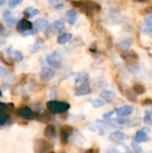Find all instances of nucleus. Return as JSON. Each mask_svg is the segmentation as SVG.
<instances>
[{
	"label": "nucleus",
	"mask_w": 152,
	"mask_h": 153,
	"mask_svg": "<svg viewBox=\"0 0 152 153\" xmlns=\"http://www.w3.org/2000/svg\"><path fill=\"white\" fill-rule=\"evenodd\" d=\"M47 110L50 111L52 114H63L65 113L70 108V105L67 102L63 101H56V100H50L47 102Z\"/></svg>",
	"instance_id": "nucleus-1"
},
{
	"label": "nucleus",
	"mask_w": 152,
	"mask_h": 153,
	"mask_svg": "<svg viewBox=\"0 0 152 153\" xmlns=\"http://www.w3.org/2000/svg\"><path fill=\"white\" fill-rule=\"evenodd\" d=\"M73 128L69 126V125H65V126H63L61 128H60V131H59V135H60V141L61 143L65 145L68 143L70 138L73 136Z\"/></svg>",
	"instance_id": "nucleus-2"
},
{
	"label": "nucleus",
	"mask_w": 152,
	"mask_h": 153,
	"mask_svg": "<svg viewBox=\"0 0 152 153\" xmlns=\"http://www.w3.org/2000/svg\"><path fill=\"white\" fill-rule=\"evenodd\" d=\"M52 148V144L49 141L44 139H38L34 143L35 153H45Z\"/></svg>",
	"instance_id": "nucleus-3"
},
{
	"label": "nucleus",
	"mask_w": 152,
	"mask_h": 153,
	"mask_svg": "<svg viewBox=\"0 0 152 153\" xmlns=\"http://www.w3.org/2000/svg\"><path fill=\"white\" fill-rule=\"evenodd\" d=\"M47 62L52 68H55V69H60L62 67V64H63L62 57L57 52L48 55L47 56Z\"/></svg>",
	"instance_id": "nucleus-4"
},
{
	"label": "nucleus",
	"mask_w": 152,
	"mask_h": 153,
	"mask_svg": "<svg viewBox=\"0 0 152 153\" xmlns=\"http://www.w3.org/2000/svg\"><path fill=\"white\" fill-rule=\"evenodd\" d=\"M55 74H56V72L52 67L43 66L40 70L39 76H40V80L42 82H48L55 76Z\"/></svg>",
	"instance_id": "nucleus-5"
},
{
	"label": "nucleus",
	"mask_w": 152,
	"mask_h": 153,
	"mask_svg": "<svg viewBox=\"0 0 152 153\" xmlns=\"http://www.w3.org/2000/svg\"><path fill=\"white\" fill-rule=\"evenodd\" d=\"M126 139H127V135L121 131L113 132L108 136V140L112 143H120L125 141Z\"/></svg>",
	"instance_id": "nucleus-6"
},
{
	"label": "nucleus",
	"mask_w": 152,
	"mask_h": 153,
	"mask_svg": "<svg viewBox=\"0 0 152 153\" xmlns=\"http://www.w3.org/2000/svg\"><path fill=\"white\" fill-rule=\"evenodd\" d=\"M148 133H149V129H146V128H143L142 130L138 131L133 137L134 142L136 143H142L149 142L150 138L148 136Z\"/></svg>",
	"instance_id": "nucleus-7"
},
{
	"label": "nucleus",
	"mask_w": 152,
	"mask_h": 153,
	"mask_svg": "<svg viewBox=\"0 0 152 153\" xmlns=\"http://www.w3.org/2000/svg\"><path fill=\"white\" fill-rule=\"evenodd\" d=\"M122 58H124L129 65H135L138 60V55L133 50H125L122 54Z\"/></svg>",
	"instance_id": "nucleus-8"
},
{
	"label": "nucleus",
	"mask_w": 152,
	"mask_h": 153,
	"mask_svg": "<svg viewBox=\"0 0 152 153\" xmlns=\"http://www.w3.org/2000/svg\"><path fill=\"white\" fill-rule=\"evenodd\" d=\"M90 92H91V88L88 83L76 85V88H75V91H74V94L77 97L84 96V95L90 94Z\"/></svg>",
	"instance_id": "nucleus-9"
},
{
	"label": "nucleus",
	"mask_w": 152,
	"mask_h": 153,
	"mask_svg": "<svg viewBox=\"0 0 152 153\" xmlns=\"http://www.w3.org/2000/svg\"><path fill=\"white\" fill-rule=\"evenodd\" d=\"M17 115L25 119H33L36 116H38V115H35V113L28 107H23V108H19L17 111Z\"/></svg>",
	"instance_id": "nucleus-10"
},
{
	"label": "nucleus",
	"mask_w": 152,
	"mask_h": 153,
	"mask_svg": "<svg viewBox=\"0 0 152 153\" xmlns=\"http://www.w3.org/2000/svg\"><path fill=\"white\" fill-rule=\"evenodd\" d=\"M133 105H124L116 109V114L118 117H126L133 113Z\"/></svg>",
	"instance_id": "nucleus-11"
},
{
	"label": "nucleus",
	"mask_w": 152,
	"mask_h": 153,
	"mask_svg": "<svg viewBox=\"0 0 152 153\" xmlns=\"http://www.w3.org/2000/svg\"><path fill=\"white\" fill-rule=\"evenodd\" d=\"M31 29H32V23L26 19H22L17 23V30L19 32L23 33L25 31L31 30Z\"/></svg>",
	"instance_id": "nucleus-12"
},
{
	"label": "nucleus",
	"mask_w": 152,
	"mask_h": 153,
	"mask_svg": "<svg viewBox=\"0 0 152 153\" xmlns=\"http://www.w3.org/2000/svg\"><path fill=\"white\" fill-rule=\"evenodd\" d=\"M3 17H4V22H5V24H6L8 27H10V28L13 27V26L16 24V22H17V19H16L15 17H13V16L12 15V13H11L8 10H5V11L4 12Z\"/></svg>",
	"instance_id": "nucleus-13"
},
{
	"label": "nucleus",
	"mask_w": 152,
	"mask_h": 153,
	"mask_svg": "<svg viewBox=\"0 0 152 153\" xmlns=\"http://www.w3.org/2000/svg\"><path fill=\"white\" fill-rule=\"evenodd\" d=\"M7 108H8V105L0 103V126H4L9 119V115L5 112Z\"/></svg>",
	"instance_id": "nucleus-14"
},
{
	"label": "nucleus",
	"mask_w": 152,
	"mask_h": 153,
	"mask_svg": "<svg viewBox=\"0 0 152 153\" xmlns=\"http://www.w3.org/2000/svg\"><path fill=\"white\" fill-rule=\"evenodd\" d=\"M100 98L104 101H106L108 103H111V102H113V100L116 98V93L112 91L105 90V91L100 92Z\"/></svg>",
	"instance_id": "nucleus-15"
},
{
	"label": "nucleus",
	"mask_w": 152,
	"mask_h": 153,
	"mask_svg": "<svg viewBox=\"0 0 152 153\" xmlns=\"http://www.w3.org/2000/svg\"><path fill=\"white\" fill-rule=\"evenodd\" d=\"M56 129L53 125H47L44 130V135L48 139H53L56 136Z\"/></svg>",
	"instance_id": "nucleus-16"
},
{
	"label": "nucleus",
	"mask_w": 152,
	"mask_h": 153,
	"mask_svg": "<svg viewBox=\"0 0 152 153\" xmlns=\"http://www.w3.org/2000/svg\"><path fill=\"white\" fill-rule=\"evenodd\" d=\"M35 29H37V30H45L47 27H48V21L46 20V19H38L35 23Z\"/></svg>",
	"instance_id": "nucleus-17"
},
{
	"label": "nucleus",
	"mask_w": 152,
	"mask_h": 153,
	"mask_svg": "<svg viewBox=\"0 0 152 153\" xmlns=\"http://www.w3.org/2000/svg\"><path fill=\"white\" fill-rule=\"evenodd\" d=\"M66 18H67V21L70 24L73 25L76 21H77V18H78V13L74 10V9H71L67 12L66 13Z\"/></svg>",
	"instance_id": "nucleus-18"
},
{
	"label": "nucleus",
	"mask_w": 152,
	"mask_h": 153,
	"mask_svg": "<svg viewBox=\"0 0 152 153\" xmlns=\"http://www.w3.org/2000/svg\"><path fill=\"white\" fill-rule=\"evenodd\" d=\"M89 81V74L86 73H82V74H78L75 77V84L76 85H80V84H83V83H87Z\"/></svg>",
	"instance_id": "nucleus-19"
},
{
	"label": "nucleus",
	"mask_w": 152,
	"mask_h": 153,
	"mask_svg": "<svg viewBox=\"0 0 152 153\" xmlns=\"http://www.w3.org/2000/svg\"><path fill=\"white\" fill-rule=\"evenodd\" d=\"M23 13L26 16H28L29 18H34L37 15H39V11L38 9H36V8H33V7H27L26 9H24Z\"/></svg>",
	"instance_id": "nucleus-20"
},
{
	"label": "nucleus",
	"mask_w": 152,
	"mask_h": 153,
	"mask_svg": "<svg viewBox=\"0 0 152 153\" xmlns=\"http://www.w3.org/2000/svg\"><path fill=\"white\" fill-rule=\"evenodd\" d=\"M53 27H54V30L56 32H62L63 30H65V24L63 20H56L54 24H53Z\"/></svg>",
	"instance_id": "nucleus-21"
},
{
	"label": "nucleus",
	"mask_w": 152,
	"mask_h": 153,
	"mask_svg": "<svg viewBox=\"0 0 152 153\" xmlns=\"http://www.w3.org/2000/svg\"><path fill=\"white\" fill-rule=\"evenodd\" d=\"M72 38H73V35L71 33H64L57 38V43L61 44V45L65 44V43L69 42Z\"/></svg>",
	"instance_id": "nucleus-22"
},
{
	"label": "nucleus",
	"mask_w": 152,
	"mask_h": 153,
	"mask_svg": "<svg viewBox=\"0 0 152 153\" xmlns=\"http://www.w3.org/2000/svg\"><path fill=\"white\" fill-rule=\"evenodd\" d=\"M8 52H9V51H8ZM9 54H10L11 58H12L13 61H15V62H21V61L23 59V55H22V53L21 51H19V50H13V51H12V52H9Z\"/></svg>",
	"instance_id": "nucleus-23"
},
{
	"label": "nucleus",
	"mask_w": 152,
	"mask_h": 153,
	"mask_svg": "<svg viewBox=\"0 0 152 153\" xmlns=\"http://www.w3.org/2000/svg\"><path fill=\"white\" fill-rule=\"evenodd\" d=\"M131 45H132V43H131L130 40H128V39H123V40H121L120 42L117 43V48L120 50L125 51V50H128L129 49V48L131 47Z\"/></svg>",
	"instance_id": "nucleus-24"
},
{
	"label": "nucleus",
	"mask_w": 152,
	"mask_h": 153,
	"mask_svg": "<svg viewBox=\"0 0 152 153\" xmlns=\"http://www.w3.org/2000/svg\"><path fill=\"white\" fill-rule=\"evenodd\" d=\"M133 90L137 95H142L145 92V87L141 83H135L133 85Z\"/></svg>",
	"instance_id": "nucleus-25"
},
{
	"label": "nucleus",
	"mask_w": 152,
	"mask_h": 153,
	"mask_svg": "<svg viewBox=\"0 0 152 153\" xmlns=\"http://www.w3.org/2000/svg\"><path fill=\"white\" fill-rule=\"evenodd\" d=\"M141 31L143 34H152V26L147 22H143L141 26Z\"/></svg>",
	"instance_id": "nucleus-26"
},
{
	"label": "nucleus",
	"mask_w": 152,
	"mask_h": 153,
	"mask_svg": "<svg viewBox=\"0 0 152 153\" xmlns=\"http://www.w3.org/2000/svg\"><path fill=\"white\" fill-rule=\"evenodd\" d=\"M48 4L54 8H60L64 5L65 0H48Z\"/></svg>",
	"instance_id": "nucleus-27"
},
{
	"label": "nucleus",
	"mask_w": 152,
	"mask_h": 153,
	"mask_svg": "<svg viewBox=\"0 0 152 153\" xmlns=\"http://www.w3.org/2000/svg\"><path fill=\"white\" fill-rule=\"evenodd\" d=\"M90 102H91V105L96 108H101L105 105V101L102 99H94V100H91Z\"/></svg>",
	"instance_id": "nucleus-28"
},
{
	"label": "nucleus",
	"mask_w": 152,
	"mask_h": 153,
	"mask_svg": "<svg viewBox=\"0 0 152 153\" xmlns=\"http://www.w3.org/2000/svg\"><path fill=\"white\" fill-rule=\"evenodd\" d=\"M127 99L131 101H136V93L133 91V90H127L125 93Z\"/></svg>",
	"instance_id": "nucleus-29"
},
{
	"label": "nucleus",
	"mask_w": 152,
	"mask_h": 153,
	"mask_svg": "<svg viewBox=\"0 0 152 153\" xmlns=\"http://www.w3.org/2000/svg\"><path fill=\"white\" fill-rule=\"evenodd\" d=\"M151 113H150L149 111H146L144 117H143V122L147 125V126H151L152 125V117Z\"/></svg>",
	"instance_id": "nucleus-30"
},
{
	"label": "nucleus",
	"mask_w": 152,
	"mask_h": 153,
	"mask_svg": "<svg viewBox=\"0 0 152 153\" xmlns=\"http://www.w3.org/2000/svg\"><path fill=\"white\" fill-rule=\"evenodd\" d=\"M22 2H23V0H8L7 4H8V6H9L10 8H14V7H16L17 5L21 4Z\"/></svg>",
	"instance_id": "nucleus-31"
},
{
	"label": "nucleus",
	"mask_w": 152,
	"mask_h": 153,
	"mask_svg": "<svg viewBox=\"0 0 152 153\" xmlns=\"http://www.w3.org/2000/svg\"><path fill=\"white\" fill-rule=\"evenodd\" d=\"M99 128H100V126H98V125L90 124V126H89V129H90L91 132H96V131L99 130Z\"/></svg>",
	"instance_id": "nucleus-32"
},
{
	"label": "nucleus",
	"mask_w": 152,
	"mask_h": 153,
	"mask_svg": "<svg viewBox=\"0 0 152 153\" xmlns=\"http://www.w3.org/2000/svg\"><path fill=\"white\" fill-rule=\"evenodd\" d=\"M35 33H37V29H33V28H32L31 30L23 32L22 35H23L24 37H26V36H29V35H33V34H35Z\"/></svg>",
	"instance_id": "nucleus-33"
},
{
	"label": "nucleus",
	"mask_w": 152,
	"mask_h": 153,
	"mask_svg": "<svg viewBox=\"0 0 152 153\" xmlns=\"http://www.w3.org/2000/svg\"><path fill=\"white\" fill-rule=\"evenodd\" d=\"M115 114V111H109V112H108V113H105L104 115H103V118L105 119V120H108V119H110L111 117H112V116Z\"/></svg>",
	"instance_id": "nucleus-34"
},
{
	"label": "nucleus",
	"mask_w": 152,
	"mask_h": 153,
	"mask_svg": "<svg viewBox=\"0 0 152 153\" xmlns=\"http://www.w3.org/2000/svg\"><path fill=\"white\" fill-rule=\"evenodd\" d=\"M6 75H7V70L4 67L0 65V77L3 78V77H5Z\"/></svg>",
	"instance_id": "nucleus-35"
},
{
	"label": "nucleus",
	"mask_w": 152,
	"mask_h": 153,
	"mask_svg": "<svg viewBox=\"0 0 152 153\" xmlns=\"http://www.w3.org/2000/svg\"><path fill=\"white\" fill-rule=\"evenodd\" d=\"M49 96H50L51 99H55V98H56V90H55L54 88L50 90V91H49Z\"/></svg>",
	"instance_id": "nucleus-36"
},
{
	"label": "nucleus",
	"mask_w": 152,
	"mask_h": 153,
	"mask_svg": "<svg viewBox=\"0 0 152 153\" xmlns=\"http://www.w3.org/2000/svg\"><path fill=\"white\" fill-rule=\"evenodd\" d=\"M145 22H147L148 24L152 26V13H151L149 16H147V18L145 19Z\"/></svg>",
	"instance_id": "nucleus-37"
},
{
	"label": "nucleus",
	"mask_w": 152,
	"mask_h": 153,
	"mask_svg": "<svg viewBox=\"0 0 152 153\" xmlns=\"http://www.w3.org/2000/svg\"><path fill=\"white\" fill-rule=\"evenodd\" d=\"M107 153H120V152L117 149H116V148H111V149L108 150Z\"/></svg>",
	"instance_id": "nucleus-38"
},
{
	"label": "nucleus",
	"mask_w": 152,
	"mask_h": 153,
	"mask_svg": "<svg viewBox=\"0 0 152 153\" xmlns=\"http://www.w3.org/2000/svg\"><path fill=\"white\" fill-rule=\"evenodd\" d=\"M152 100H146L144 101H142V105H148V104H151Z\"/></svg>",
	"instance_id": "nucleus-39"
},
{
	"label": "nucleus",
	"mask_w": 152,
	"mask_h": 153,
	"mask_svg": "<svg viewBox=\"0 0 152 153\" xmlns=\"http://www.w3.org/2000/svg\"><path fill=\"white\" fill-rule=\"evenodd\" d=\"M133 2H137V3H146L149 2L150 0H133Z\"/></svg>",
	"instance_id": "nucleus-40"
},
{
	"label": "nucleus",
	"mask_w": 152,
	"mask_h": 153,
	"mask_svg": "<svg viewBox=\"0 0 152 153\" xmlns=\"http://www.w3.org/2000/svg\"><path fill=\"white\" fill-rule=\"evenodd\" d=\"M85 153H94V150H93V149H88V150L85 152Z\"/></svg>",
	"instance_id": "nucleus-41"
},
{
	"label": "nucleus",
	"mask_w": 152,
	"mask_h": 153,
	"mask_svg": "<svg viewBox=\"0 0 152 153\" xmlns=\"http://www.w3.org/2000/svg\"><path fill=\"white\" fill-rule=\"evenodd\" d=\"M4 26H3V24L0 22V33L2 32V31H4Z\"/></svg>",
	"instance_id": "nucleus-42"
},
{
	"label": "nucleus",
	"mask_w": 152,
	"mask_h": 153,
	"mask_svg": "<svg viewBox=\"0 0 152 153\" xmlns=\"http://www.w3.org/2000/svg\"><path fill=\"white\" fill-rule=\"evenodd\" d=\"M4 1H5V0H0V5L3 4L4 3Z\"/></svg>",
	"instance_id": "nucleus-43"
},
{
	"label": "nucleus",
	"mask_w": 152,
	"mask_h": 153,
	"mask_svg": "<svg viewBox=\"0 0 152 153\" xmlns=\"http://www.w3.org/2000/svg\"><path fill=\"white\" fill-rule=\"evenodd\" d=\"M1 95H2V92L0 91V97H1Z\"/></svg>",
	"instance_id": "nucleus-44"
},
{
	"label": "nucleus",
	"mask_w": 152,
	"mask_h": 153,
	"mask_svg": "<svg viewBox=\"0 0 152 153\" xmlns=\"http://www.w3.org/2000/svg\"><path fill=\"white\" fill-rule=\"evenodd\" d=\"M48 153H55V152H48Z\"/></svg>",
	"instance_id": "nucleus-45"
},
{
	"label": "nucleus",
	"mask_w": 152,
	"mask_h": 153,
	"mask_svg": "<svg viewBox=\"0 0 152 153\" xmlns=\"http://www.w3.org/2000/svg\"><path fill=\"white\" fill-rule=\"evenodd\" d=\"M151 115H152V111H151Z\"/></svg>",
	"instance_id": "nucleus-46"
}]
</instances>
